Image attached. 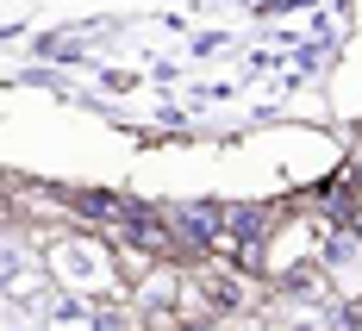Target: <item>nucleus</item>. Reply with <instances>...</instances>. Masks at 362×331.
<instances>
[]
</instances>
